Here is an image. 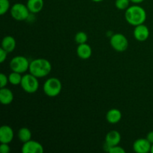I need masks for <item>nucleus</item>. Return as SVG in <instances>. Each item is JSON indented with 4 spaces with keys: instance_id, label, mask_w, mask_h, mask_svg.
I'll return each mask as SVG.
<instances>
[{
    "instance_id": "c756f323",
    "label": "nucleus",
    "mask_w": 153,
    "mask_h": 153,
    "mask_svg": "<svg viewBox=\"0 0 153 153\" xmlns=\"http://www.w3.org/2000/svg\"><path fill=\"white\" fill-rule=\"evenodd\" d=\"M150 152L153 153V143L152 144V146H151V150H150Z\"/></svg>"
},
{
    "instance_id": "6e6552de",
    "label": "nucleus",
    "mask_w": 153,
    "mask_h": 153,
    "mask_svg": "<svg viewBox=\"0 0 153 153\" xmlns=\"http://www.w3.org/2000/svg\"><path fill=\"white\" fill-rule=\"evenodd\" d=\"M43 146L35 140H28L23 143L22 146V153H43Z\"/></svg>"
},
{
    "instance_id": "9d476101",
    "label": "nucleus",
    "mask_w": 153,
    "mask_h": 153,
    "mask_svg": "<svg viewBox=\"0 0 153 153\" xmlns=\"http://www.w3.org/2000/svg\"><path fill=\"white\" fill-rule=\"evenodd\" d=\"M134 38L140 42H143L148 39L149 36V31L147 26L143 24L135 26L134 30Z\"/></svg>"
},
{
    "instance_id": "bb28decb",
    "label": "nucleus",
    "mask_w": 153,
    "mask_h": 153,
    "mask_svg": "<svg viewBox=\"0 0 153 153\" xmlns=\"http://www.w3.org/2000/svg\"><path fill=\"white\" fill-rule=\"evenodd\" d=\"M146 139L150 142L151 143H153V131H150L147 134V136H146Z\"/></svg>"
},
{
    "instance_id": "20e7f679",
    "label": "nucleus",
    "mask_w": 153,
    "mask_h": 153,
    "mask_svg": "<svg viewBox=\"0 0 153 153\" xmlns=\"http://www.w3.org/2000/svg\"><path fill=\"white\" fill-rule=\"evenodd\" d=\"M20 85L22 89L28 94H34L39 88V82L37 78L31 73L25 74L22 76Z\"/></svg>"
},
{
    "instance_id": "412c9836",
    "label": "nucleus",
    "mask_w": 153,
    "mask_h": 153,
    "mask_svg": "<svg viewBox=\"0 0 153 153\" xmlns=\"http://www.w3.org/2000/svg\"><path fill=\"white\" fill-rule=\"evenodd\" d=\"M130 0H116L115 6L119 10H126L129 5Z\"/></svg>"
},
{
    "instance_id": "1a4fd4ad",
    "label": "nucleus",
    "mask_w": 153,
    "mask_h": 153,
    "mask_svg": "<svg viewBox=\"0 0 153 153\" xmlns=\"http://www.w3.org/2000/svg\"><path fill=\"white\" fill-rule=\"evenodd\" d=\"M152 143L145 138H140L136 140L133 144L134 151L137 153H147L150 152Z\"/></svg>"
},
{
    "instance_id": "dca6fc26",
    "label": "nucleus",
    "mask_w": 153,
    "mask_h": 153,
    "mask_svg": "<svg viewBox=\"0 0 153 153\" xmlns=\"http://www.w3.org/2000/svg\"><path fill=\"white\" fill-rule=\"evenodd\" d=\"M16 47V40L11 36H6L1 41V48L7 53L13 52Z\"/></svg>"
},
{
    "instance_id": "4468645a",
    "label": "nucleus",
    "mask_w": 153,
    "mask_h": 153,
    "mask_svg": "<svg viewBox=\"0 0 153 153\" xmlns=\"http://www.w3.org/2000/svg\"><path fill=\"white\" fill-rule=\"evenodd\" d=\"M13 100V94L8 88H2L0 90V102L3 105H9Z\"/></svg>"
},
{
    "instance_id": "f257e3e1",
    "label": "nucleus",
    "mask_w": 153,
    "mask_h": 153,
    "mask_svg": "<svg viewBox=\"0 0 153 153\" xmlns=\"http://www.w3.org/2000/svg\"><path fill=\"white\" fill-rule=\"evenodd\" d=\"M125 18L130 25L137 26L143 24L146 21V13L140 6L132 5L128 7L126 10Z\"/></svg>"
},
{
    "instance_id": "423d86ee",
    "label": "nucleus",
    "mask_w": 153,
    "mask_h": 153,
    "mask_svg": "<svg viewBox=\"0 0 153 153\" xmlns=\"http://www.w3.org/2000/svg\"><path fill=\"white\" fill-rule=\"evenodd\" d=\"M29 10L27 5L22 3H16L10 8V14L12 17L18 21L25 20L29 16Z\"/></svg>"
},
{
    "instance_id": "6ab92c4d",
    "label": "nucleus",
    "mask_w": 153,
    "mask_h": 153,
    "mask_svg": "<svg viewBox=\"0 0 153 153\" xmlns=\"http://www.w3.org/2000/svg\"><path fill=\"white\" fill-rule=\"evenodd\" d=\"M22 76H21V73H16V72H12L8 76V80L11 85H20L22 81Z\"/></svg>"
},
{
    "instance_id": "f8f14e48",
    "label": "nucleus",
    "mask_w": 153,
    "mask_h": 153,
    "mask_svg": "<svg viewBox=\"0 0 153 153\" xmlns=\"http://www.w3.org/2000/svg\"><path fill=\"white\" fill-rule=\"evenodd\" d=\"M121 140V135L117 131H111L105 137V143L111 146H117Z\"/></svg>"
},
{
    "instance_id": "9b49d317",
    "label": "nucleus",
    "mask_w": 153,
    "mask_h": 153,
    "mask_svg": "<svg viewBox=\"0 0 153 153\" xmlns=\"http://www.w3.org/2000/svg\"><path fill=\"white\" fill-rule=\"evenodd\" d=\"M13 131L8 126H2L0 128V142L9 143L13 140Z\"/></svg>"
},
{
    "instance_id": "aec40b11",
    "label": "nucleus",
    "mask_w": 153,
    "mask_h": 153,
    "mask_svg": "<svg viewBox=\"0 0 153 153\" xmlns=\"http://www.w3.org/2000/svg\"><path fill=\"white\" fill-rule=\"evenodd\" d=\"M75 40L78 44H82L85 43L88 40V35L84 31H79L75 36Z\"/></svg>"
},
{
    "instance_id": "39448f33",
    "label": "nucleus",
    "mask_w": 153,
    "mask_h": 153,
    "mask_svg": "<svg viewBox=\"0 0 153 153\" xmlns=\"http://www.w3.org/2000/svg\"><path fill=\"white\" fill-rule=\"evenodd\" d=\"M30 63L24 56H16L12 58L10 62V68L12 71L23 73L29 70Z\"/></svg>"
},
{
    "instance_id": "2eb2a0df",
    "label": "nucleus",
    "mask_w": 153,
    "mask_h": 153,
    "mask_svg": "<svg viewBox=\"0 0 153 153\" xmlns=\"http://www.w3.org/2000/svg\"><path fill=\"white\" fill-rule=\"evenodd\" d=\"M43 4V0H28L26 5L31 13H37L41 11Z\"/></svg>"
},
{
    "instance_id": "4be33fe9",
    "label": "nucleus",
    "mask_w": 153,
    "mask_h": 153,
    "mask_svg": "<svg viewBox=\"0 0 153 153\" xmlns=\"http://www.w3.org/2000/svg\"><path fill=\"white\" fill-rule=\"evenodd\" d=\"M10 8L9 0H0V14L3 15Z\"/></svg>"
},
{
    "instance_id": "a878e982",
    "label": "nucleus",
    "mask_w": 153,
    "mask_h": 153,
    "mask_svg": "<svg viewBox=\"0 0 153 153\" xmlns=\"http://www.w3.org/2000/svg\"><path fill=\"white\" fill-rule=\"evenodd\" d=\"M7 55V52L1 47V49H0V62L1 63L4 62V61L6 60Z\"/></svg>"
},
{
    "instance_id": "f3484780",
    "label": "nucleus",
    "mask_w": 153,
    "mask_h": 153,
    "mask_svg": "<svg viewBox=\"0 0 153 153\" xmlns=\"http://www.w3.org/2000/svg\"><path fill=\"white\" fill-rule=\"evenodd\" d=\"M121 118H122V114H121L120 111L116 108L109 110L106 114V120H108V122L111 124L117 123L118 122L120 121Z\"/></svg>"
},
{
    "instance_id": "7ed1b4c3",
    "label": "nucleus",
    "mask_w": 153,
    "mask_h": 153,
    "mask_svg": "<svg viewBox=\"0 0 153 153\" xmlns=\"http://www.w3.org/2000/svg\"><path fill=\"white\" fill-rule=\"evenodd\" d=\"M62 89L61 81L57 78H50L45 82L43 85V91L49 97H55L59 95Z\"/></svg>"
},
{
    "instance_id": "ddd939ff",
    "label": "nucleus",
    "mask_w": 153,
    "mask_h": 153,
    "mask_svg": "<svg viewBox=\"0 0 153 153\" xmlns=\"http://www.w3.org/2000/svg\"><path fill=\"white\" fill-rule=\"evenodd\" d=\"M77 55L82 59H88L92 55L91 47L86 43L79 44V46L77 48Z\"/></svg>"
},
{
    "instance_id": "c85d7f7f",
    "label": "nucleus",
    "mask_w": 153,
    "mask_h": 153,
    "mask_svg": "<svg viewBox=\"0 0 153 153\" xmlns=\"http://www.w3.org/2000/svg\"><path fill=\"white\" fill-rule=\"evenodd\" d=\"M91 1H94V2H100V1H103V0H91Z\"/></svg>"
},
{
    "instance_id": "f03ea898",
    "label": "nucleus",
    "mask_w": 153,
    "mask_h": 153,
    "mask_svg": "<svg viewBox=\"0 0 153 153\" xmlns=\"http://www.w3.org/2000/svg\"><path fill=\"white\" fill-rule=\"evenodd\" d=\"M29 72L37 78H43L48 76L52 70V65L48 60L37 58L30 62Z\"/></svg>"
},
{
    "instance_id": "0eeeda50",
    "label": "nucleus",
    "mask_w": 153,
    "mask_h": 153,
    "mask_svg": "<svg viewBox=\"0 0 153 153\" xmlns=\"http://www.w3.org/2000/svg\"><path fill=\"white\" fill-rule=\"evenodd\" d=\"M111 46L117 52H122L127 49L128 46V42L126 37L123 34H114L111 36L110 40Z\"/></svg>"
},
{
    "instance_id": "b1692460",
    "label": "nucleus",
    "mask_w": 153,
    "mask_h": 153,
    "mask_svg": "<svg viewBox=\"0 0 153 153\" xmlns=\"http://www.w3.org/2000/svg\"><path fill=\"white\" fill-rule=\"evenodd\" d=\"M109 153H125L126 151L123 148L120 147L117 145V146H111L110 149L108 150Z\"/></svg>"
},
{
    "instance_id": "5701e85b",
    "label": "nucleus",
    "mask_w": 153,
    "mask_h": 153,
    "mask_svg": "<svg viewBox=\"0 0 153 153\" xmlns=\"http://www.w3.org/2000/svg\"><path fill=\"white\" fill-rule=\"evenodd\" d=\"M8 77H7L4 73H1L0 74V87H1V88H4L8 83Z\"/></svg>"
},
{
    "instance_id": "cd10ccee",
    "label": "nucleus",
    "mask_w": 153,
    "mask_h": 153,
    "mask_svg": "<svg viewBox=\"0 0 153 153\" xmlns=\"http://www.w3.org/2000/svg\"><path fill=\"white\" fill-rule=\"evenodd\" d=\"M143 1H144V0H130V1H131V2H133V3H135V4L141 3V2H143Z\"/></svg>"
},
{
    "instance_id": "a211bd4d",
    "label": "nucleus",
    "mask_w": 153,
    "mask_h": 153,
    "mask_svg": "<svg viewBox=\"0 0 153 153\" xmlns=\"http://www.w3.org/2000/svg\"><path fill=\"white\" fill-rule=\"evenodd\" d=\"M18 137L22 143L28 141L31 138V132L28 128L22 127L18 131Z\"/></svg>"
},
{
    "instance_id": "393cba45",
    "label": "nucleus",
    "mask_w": 153,
    "mask_h": 153,
    "mask_svg": "<svg viewBox=\"0 0 153 153\" xmlns=\"http://www.w3.org/2000/svg\"><path fill=\"white\" fill-rule=\"evenodd\" d=\"M10 150V146H8V143H1V146H0V152H1V153H9Z\"/></svg>"
}]
</instances>
